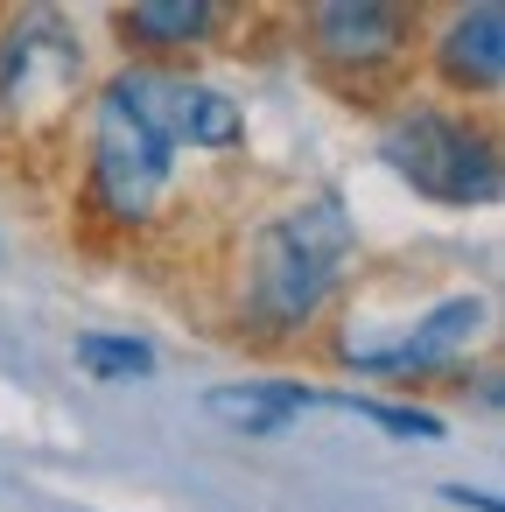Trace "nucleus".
Returning a JSON list of instances; mask_svg holds the SVG:
<instances>
[{
  "label": "nucleus",
  "mask_w": 505,
  "mask_h": 512,
  "mask_svg": "<svg viewBox=\"0 0 505 512\" xmlns=\"http://www.w3.org/2000/svg\"><path fill=\"white\" fill-rule=\"evenodd\" d=\"M358 267V225L337 197H295L288 211H274L253 239H246V260H239V323L288 344L302 337L330 295L351 281Z\"/></svg>",
  "instance_id": "obj_1"
},
{
  "label": "nucleus",
  "mask_w": 505,
  "mask_h": 512,
  "mask_svg": "<svg viewBox=\"0 0 505 512\" xmlns=\"http://www.w3.org/2000/svg\"><path fill=\"white\" fill-rule=\"evenodd\" d=\"M379 162L428 204L470 211V204H498L505 169H498V134L442 113V106H400L379 134Z\"/></svg>",
  "instance_id": "obj_2"
},
{
  "label": "nucleus",
  "mask_w": 505,
  "mask_h": 512,
  "mask_svg": "<svg viewBox=\"0 0 505 512\" xmlns=\"http://www.w3.org/2000/svg\"><path fill=\"white\" fill-rule=\"evenodd\" d=\"M176 183V148L169 134L134 106V92L120 85V71L99 85L92 99V169H85V197L106 225H148L162 211Z\"/></svg>",
  "instance_id": "obj_3"
},
{
  "label": "nucleus",
  "mask_w": 505,
  "mask_h": 512,
  "mask_svg": "<svg viewBox=\"0 0 505 512\" xmlns=\"http://www.w3.org/2000/svg\"><path fill=\"white\" fill-rule=\"evenodd\" d=\"M78 85H85V50L50 15H22L0 36V120H15V127L64 120Z\"/></svg>",
  "instance_id": "obj_4"
},
{
  "label": "nucleus",
  "mask_w": 505,
  "mask_h": 512,
  "mask_svg": "<svg viewBox=\"0 0 505 512\" xmlns=\"http://www.w3.org/2000/svg\"><path fill=\"white\" fill-rule=\"evenodd\" d=\"M407 43H414V15L386 8V0H323V8H309V50L337 78H358V85L386 78L400 71Z\"/></svg>",
  "instance_id": "obj_5"
},
{
  "label": "nucleus",
  "mask_w": 505,
  "mask_h": 512,
  "mask_svg": "<svg viewBox=\"0 0 505 512\" xmlns=\"http://www.w3.org/2000/svg\"><path fill=\"white\" fill-rule=\"evenodd\" d=\"M435 71L463 99H491L505 85V8L477 0V8H449L435 29Z\"/></svg>",
  "instance_id": "obj_6"
},
{
  "label": "nucleus",
  "mask_w": 505,
  "mask_h": 512,
  "mask_svg": "<svg viewBox=\"0 0 505 512\" xmlns=\"http://www.w3.org/2000/svg\"><path fill=\"white\" fill-rule=\"evenodd\" d=\"M484 323H491L484 295H442V302H428V309L414 316V330L386 351V365H379L372 379H428V372H449L456 351L484 337Z\"/></svg>",
  "instance_id": "obj_7"
},
{
  "label": "nucleus",
  "mask_w": 505,
  "mask_h": 512,
  "mask_svg": "<svg viewBox=\"0 0 505 512\" xmlns=\"http://www.w3.org/2000/svg\"><path fill=\"white\" fill-rule=\"evenodd\" d=\"M218 22H225L218 0H141V8H120V15H113L120 43H127V50H141L148 64H162V57H183V50L211 43V36H218Z\"/></svg>",
  "instance_id": "obj_8"
},
{
  "label": "nucleus",
  "mask_w": 505,
  "mask_h": 512,
  "mask_svg": "<svg viewBox=\"0 0 505 512\" xmlns=\"http://www.w3.org/2000/svg\"><path fill=\"white\" fill-rule=\"evenodd\" d=\"M302 407H316V386L295 379H225L204 393V414L225 421L232 435H281Z\"/></svg>",
  "instance_id": "obj_9"
},
{
  "label": "nucleus",
  "mask_w": 505,
  "mask_h": 512,
  "mask_svg": "<svg viewBox=\"0 0 505 512\" xmlns=\"http://www.w3.org/2000/svg\"><path fill=\"white\" fill-rule=\"evenodd\" d=\"M169 134H176V148L232 155V148L246 141V113H239L218 85H204V78H183V71H176V85H169Z\"/></svg>",
  "instance_id": "obj_10"
},
{
  "label": "nucleus",
  "mask_w": 505,
  "mask_h": 512,
  "mask_svg": "<svg viewBox=\"0 0 505 512\" xmlns=\"http://www.w3.org/2000/svg\"><path fill=\"white\" fill-rule=\"evenodd\" d=\"M78 365L92 372V379H106V386H127V379H155V344L148 337H120V330H85L78 344Z\"/></svg>",
  "instance_id": "obj_11"
},
{
  "label": "nucleus",
  "mask_w": 505,
  "mask_h": 512,
  "mask_svg": "<svg viewBox=\"0 0 505 512\" xmlns=\"http://www.w3.org/2000/svg\"><path fill=\"white\" fill-rule=\"evenodd\" d=\"M316 407L358 414V421L386 428L393 442H442V414H428V407H400V400H372V393H316Z\"/></svg>",
  "instance_id": "obj_12"
},
{
  "label": "nucleus",
  "mask_w": 505,
  "mask_h": 512,
  "mask_svg": "<svg viewBox=\"0 0 505 512\" xmlns=\"http://www.w3.org/2000/svg\"><path fill=\"white\" fill-rule=\"evenodd\" d=\"M442 498H449V505H470V512H505L491 491H470V484H442Z\"/></svg>",
  "instance_id": "obj_13"
}]
</instances>
